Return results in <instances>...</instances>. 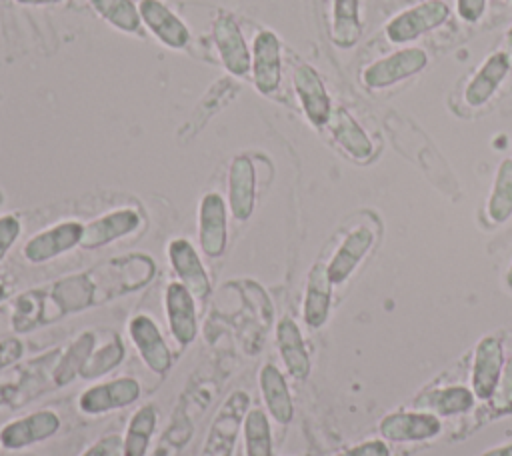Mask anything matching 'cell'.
I'll list each match as a JSON object with an SVG mask.
<instances>
[{
  "instance_id": "1",
  "label": "cell",
  "mask_w": 512,
  "mask_h": 456,
  "mask_svg": "<svg viewBox=\"0 0 512 456\" xmlns=\"http://www.w3.org/2000/svg\"><path fill=\"white\" fill-rule=\"evenodd\" d=\"M94 304H100L98 288L90 270H86L16 296L10 322L16 332H30Z\"/></svg>"
},
{
  "instance_id": "2",
  "label": "cell",
  "mask_w": 512,
  "mask_h": 456,
  "mask_svg": "<svg viewBox=\"0 0 512 456\" xmlns=\"http://www.w3.org/2000/svg\"><path fill=\"white\" fill-rule=\"evenodd\" d=\"M90 274L96 282L98 298L104 302L146 286L156 274V264L146 254H126L94 266Z\"/></svg>"
},
{
  "instance_id": "3",
  "label": "cell",
  "mask_w": 512,
  "mask_h": 456,
  "mask_svg": "<svg viewBox=\"0 0 512 456\" xmlns=\"http://www.w3.org/2000/svg\"><path fill=\"white\" fill-rule=\"evenodd\" d=\"M250 406V396L244 390L232 392L214 416L200 456H232L240 424Z\"/></svg>"
},
{
  "instance_id": "4",
  "label": "cell",
  "mask_w": 512,
  "mask_h": 456,
  "mask_svg": "<svg viewBox=\"0 0 512 456\" xmlns=\"http://www.w3.org/2000/svg\"><path fill=\"white\" fill-rule=\"evenodd\" d=\"M448 18H450V8L444 0H424L392 16L384 32L392 44H406L442 26Z\"/></svg>"
},
{
  "instance_id": "5",
  "label": "cell",
  "mask_w": 512,
  "mask_h": 456,
  "mask_svg": "<svg viewBox=\"0 0 512 456\" xmlns=\"http://www.w3.org/2000/svg\"><path fill=\"white\" fill-rule=\"evenodd\" d=\"M426 64L428 54L422 48H400L390 56L366 66L362 72V82L370 90H382L422 72Z\"/></svg>"
},
{
  "instance_id": "6",
  "label": "cell",
  "mask_w": 512,
  "mask_h": 456,
  "mask_svg": "<svg viewBox=\"0 0 512 456\" xmlns=\"http://www.w3.org/2000/svg\"><path fill=\"white\" fill-rule=\"evenodd\" d=\"M250 78L260 94H274L282 80V44L272 30H260L250 46Z\"/></svg>"
},
{
  "instance_id": "7",
  "label": "cell",
  "mask_w": 512,
  "mask_h": 456,
  "mask_svg": "<svg viewBox=\"0 0 512 456\" xmlns=\"http://www.w3.org/2000/svg\"><path fill=\"white\" fill-rule=\"evenodd\" d=\"M212 40L220 64L236 78L250 74V48L232 14H220L212 24Z\"/></svg>"
},
{
  "instance_id": "8",
  "label": "cell",
  "mask_w": 512,
  "mask_h": 456,
  "mask_svg": "<svg viewBox=\"0 0 512 456\" xmlns=\"http://www.w3.org/2000/svg\"><path fill=\"white\" fill-rule=\"evenodd\" d=\"M84 224L78 220H66L34 234L22 248V254L32 264L48 262L76 246H80Z\"/></svg>"
},
{
  "instance_id": "9",
  "label": "cell",
  "mask_w": 512,
  "mask_h": 456,
  "mask_svg": "<svg viewBox=\"0 0 512 456\" xmlns=\"http://www.w3.org/2000/svg\"><path fill=\"white\" fill-rule=\"evenodd\" d=\"M292 84L308 122L316 128L326 126L332 114V100L320 74L310 64H298L292 74Z\"/></svg>"
},
{
  "instance_id": "10",
  "label": "cell",
  "mask_w": 512,
  "mask_h": 456,
  "mask_svg": "<svg viewBox=\"0 0 512 456\" xmlns=\"http://www.w3.org/2000/svg\"><path fill=\"white\" fill-rule=\"evenodd\" d=\"M198 238H200V248L206 256L218 258L224 254L226 242H228L226 204L218 192H208L200 200Z\"/></svg>"
},
{
  "instance_id": "11",
  "label": "cell",
  "mask_w": 512,
  "mask_h": 456,
  "mask_svg": "<svg viewBox=\"0 0 512 456\" xmlns=\"http://www.w3.org/2000/svg\"><path fill=\"white\" fill-rule=\"evenodd\" d=\"M142 24L168 48L182 50L190 42V30L162 0H138Z\"/></svg>"
},
{
  "instance_id": "12",
  "label": "cell",
  "mask_w": 512,
  "mask_h": 456,
  "mask_svg": "<svg viewBox=\"0 0 512 456\" xmlns=\"http://www.w3.org/2000/svg\"><path fill=\"white\" fill-rule=\"evenodd\" d=\"M164 306L172 336L178 344L188 346L198 334L196 298L182 282H170L164 294Z\"/></svg>"
},
{
  "instance_id": "13",
  "label": "cell",
  "mask_w": 512,
  "mask_h": 456,
  "mask_svg": "<svg viewBox=\"0 0 512 456\" xmlns=\"http://www.w3.org/2000/svg\"><path fill=\"white\" fill-rule=\"evenodd\" d=\"M168 258L174 274L190 294L196 300H206L210 294V278L196 248L186 238H174L168 244Z\"/></svg>"
},
{
  "instance_id": "14",
  "label": "cell",
  "mask_w": 512,
  "mask_h": 456,
  "mask_svg": "<svg viewBox=\"0 0 512 456\" xmlns=\"http://www.w3.org/2000/svg\"><path fill=\"white\" fill-rule=\"evenodd\" d=\"M140 398V384L134 378H118L82 392L78 406L86 414H104L116 408L130 406Z\"/></svg>"
},
{
  "instance_id": "15",
  "label": "cell",
  "mask_w": 512,
  "mask_h": 456,
  "mask_svg": "<svg viewBox=\"0 0 512 456\" xmlns=\"http://www.w3.org/2000/svg\"><path fill=\"white\" fill-rule=\"evenodd\" d=\"M138 224H140V214L132 208H120V210L102 214L100 218H94L88 224H84L80 248L96 250L100 246H106L118 238L132 234L138 228Z\"/></svg>"
},
{
  "instance_id": "16",
  "label": "cell",
  "mask_w": 512,
  "mask_h": 456,
  "mask_svg": "<svg viewBox=\"0 0 512 456\" xmlns=\"http://www.w3.org/2000/svg\"><path fill=\"white\" fill-rule=\"evenodd\" d=\"M128 332H130V338L136 344L144 364L156 374H166L172 366V354H170V348L166 346L156 322L144 314H138L130 320Z\"/></svg>"
},
{
  "instance_id": "17",
  "label": "cell",
  "mask_w": 512,
  "mask_h": 456,
  "mask_svg": "<svg viewBox=\"0 0 512 456\" xmlns=\"http://www.w3.org/2000/svg\"><path fill=\"white\" fill-rule=\"evenodd\" d=\"M60 418L52 410H40L6 424L0 430V444L8 450H18L36 442H42L56 434Z\"/></svg>"
},
{
  "instance_id": "18",
  "label": "cell",
  "mask_w": 512,
  "mask_h": 456,
  "mask_svg": "<svg viewBox=\"0 0 512 456\" xmlns=\"http://www.w3.org/2000/svg\"><path fill=\"white\" fill-rule=\"evenodd\" d=\"M256 200V174L248 156H236L228 170V204L236 220L252 216Z\"/></svg>"
},
{
  "instance_id": "19",
  "label": "cell",
  "mask_w": 512,
  "mask_h": 456,
  "mask_svg": "<svg viewBox=\"0 0 512 456\" xmlns=\"http://www.w3.org/2000/svg\"><path fill=\"white\" fill-rule=\"evenodd\" d=\"M374 244V230L370 226L354 228L338 246L332 260L326 264L328 278L332 284H342L356 270L362 258L370 252Z\"/></svg>"
},
{
  "instance_id": "20",
  "label": "cell",
  "mask_w": 512,
  "mask_h": 456,
  "mask_svg": "<svg viewBox=\"0 0 512 456\" xmlns=\"http://www.w3.org/2000/svg\"><path fill=\"white\" fill-rule=\"evenodd\" d=\"M510 70V58L506 52H492L484 64L478 68V72L470 78L466 90H464V100L472 108L484 106L500 88L504 82L506 74Z\"/></svg>"
},
{
  "instance_id": "21",
  "label": "cell",
  "mask_w": 512,
  "mask_h": 456,
  "mask_svg": "<svg viewBox=\"0 0 512 456\" xmlns=\"http://www.w3.org/2000/svg\"><path fill=\"white\" fill-rule=\"evenodd\" d=\"M500 374H502V346L496 338L486 336L478 342L474 352V368H472L474 394L482 400H488L498 386Z\"/></svg>"
},
{
  "instance_id": "22",
  "label": "cell",
  "mask_w": 512,
  "mask_h": 456,
  "mask_svg": "<svg viewBox=\"0 0 512 456\" xmlns=\"http://www.w3.org/2000/svg\"><path fill=\"white\" fill-rule=\"evenodd\" d=\"M380 432L386 440L394 442L424 440L440 432V422L430 412H398L388 414L380 422Z\"/></svg>"
},
{
  "instance_id": "23",
  "label": "cell",
  "mask_w": 512,
  "mask_h": 456,
  "mask_svg": "<svg viewBox=\"0 0 512 456\" xmlns=\"http://www.w3.org/2000/svg\"><path fill=\"white\" fill-rule=\"evenodd\" d=\"M334 142L352 158L366 160L372 154V142L356 118L342 106L332 108L330 120L326 124Z\"/></svg>"
},
{
  "instance_id": "24",
  "label": "cell",
  "mask_w": 512,
  "mask_h": 456,
  "mask_svg": "<svg viewBox=\"0 0 512 456\" xmlns=\"http://www.w3.org/2000/svg\"><path fill=\"white\" fill-rule=\"evenodd\" d=\"M332 282L324 262H316L308 274L306 296H304V320L310 328H320L330 312Z\"/></svg>"
},
{
  "instance_id": "25",
  "label": "cell",
  "mask_w": 512,
  "mask_h": 456,
  "mask_svg": "<svg viewBox=\"0 0 512 456\" xmlns=\"http://www.w3.org/2000/svg\"><path fill=\"white\" fill-rule=\"evenodd\" d=\"M276 342H278V350L282 354V360H284L290 376L304 380L310 374V358H308V350L304 346L300 328L296 326L294 320L282 318L278 322Z\"/></svg>"
},
{
  "instance_id": "26",
  "label": "cell",
  "mask_w": 512,
  "mask_h": 456,
  "mask_svg": "<svg viewBox=\"0 0 512 456\" xmlns=\"http://www.w3.org/2000/svg\"><path fill=\"white\" fill-rule=\"evenodd\" d=\"M330 40L338 48H352L362 36L360 0H330Z\"/></svg>"
},
{
  "instance_id": "27",
  "label": "cell",
  "mask_w": 512,
  "mask_h": 456,
  "mask_svg": "<svg viewBox=\"0 0 512 456\" xmlns=\"http://www.w3.org/2000/svg\"><path fill=\"white\" fill-rule=\"evenodd\" d=\"M260 390L272 418L280 424H288L294 416V406L288 392V384L274 364H266L260 370Z\"/></svg>"
},
{
  "instance_id": "28",
  "label": "cell",
  "mask_w": 512,
  "mask_h": 456,
  "mask_svg": "<svg viewBox=\"0 0 512 456\" xmlns=\"http://www.w3.org/2000/svg\"><path fill=\"white\" fill-rule=\"evenodd\" d=\"M416 406L430 414L434 412L442 416H452L470 410L474 406V394L464 386H450L422 394L416 400Z\"/></svg>"
},
{
  "instance_id": "29",
  "label": "cell",
  "mask_w": 512,
  "mask_h": 456,
  "mask_svg": "<svg viewBox=\"0 0 512 456\" xmlns=\"http://www.w3.org/2000/svg\"><path fill=\"white\" fill-rule=\"evenodd\" d=\"M94 344L96 338L92 332H82L62 354V358L58 360L56 368H54V382L56 386H66L70 384L78 374H82L90 354L94 352Z\"/></svg>"
},
{
  "instance_id": "30",
  "label": "cell",
  "mask_w": 512,
  "mask_h": 456,
  "mask_svg": "<svg viewBox=\"0 0 512 456\" xmlns=\"http://www.w3.org/2000/svg\"><path fill=\"white\" fill-rule=\"evenodd\" d=\"M158 422V412L154 406L146 404L142 406L132 418L126 428L124 436V446H122V456H146L150 438L156 430Z\"/></svg>"
},
{
  "instance_id": "31",
  "label": "cell",
  "mask_w": 512,
  "mask_h": 456,
  "mask_svg": "<svg viewBox=\"0 0 512 456\" xmlns=\"http://www.w3.org/2000/svg\"><path fill=\"white\" fill-rule=\"evenodd\" d=\"M486 210L490 220L496 224H502L512 216V158H504L500 162Z\"/></svg>"
},
{
  "instance_id": "32",
  "label": "cell",
  "mask_w": 512,
  "mask_h": 456,
  "mask_svg": "<svg viewBox=\"0 0 512 456\" xmlns=\"http://www.w3.org/2000/svg\"><path fill=\"white\" fill-rule=\"evenodd\" d=\"M92 8L116 30L136 34L142 26L138 4L132 0H90Z\"/></svg>"
},
{
  "instance_id": "33",
  "label": "cell",
  "mask_w": 512,
  "mask_h": 456,
  "mask_svg": "<svg viewBox=\"0 0 512 456\" xmlns=\"http://www.w3.org/2000/svg\"><path fill=\"white\" fill-rule=\"evenodd\" d=\"M244 440L248 456H272V432L266 414L260 408L248 410L244 416Z\"/></svg>"
},
{
  "instance_id": "34",
  "label": "cell",
  "mask_w": 512,
  "mask_h": 456,
  "mask_svg": "<svg viewBox=\"0 0 512 456\" xmlns=\"http://www.w3.org/2000/svg\"><path fill=\"white\" fill-rule=\"evenodd\" d=\"M124 358V344L116 334H110V342H106L102 348L94 350L82 370V378L92 380L98 378L110 370H114Z\"/></svg>"
},
{
  "instance_id": "35",
  "label": "cell",
  "mask_w": 512,
  "mask_h": 456,
  "mask_svg": "<svg viewBox=\"0 0 512 456\" xmlns=\"http://www.w3.org/2000/svg\"><path fill=\"white\" fill-rule=\"evenodd\" d=\"M190 434H192V426H190L188 420L186 422L184 420L182 422H174L170 426V430L164 432L160 444L156 446L154 456H174L188 442Z\"/></svg>"
},
{
  "instance_id": "36",
  "label": "cell",
  "mask_w": 512,
  "mask_h": 456,
  "mask_svg": "<svg viewBox=\"0 0 512 456\" xmlns=\"http://www.w3.org/2000/svg\"><path fill=\"white\" fill-rule=\"evenodd\" d=\"M490 400H492V408L496 412L510 410V406H512V356L506 360L500 380H498V386H496L494 394L490 396Z\"/></svg>"
},
{
  "instance_id": "37",
  "label": "cell",
  "mask_w": 512,
  "mask_h": 456,
  "mask_svg": "<svg viewBox=\"0 0 512 456\" xmlns=\"http://www.w3.org/2000/svg\"><path fill=\"white\" fill-rule=\"evenodd\" d=\"M20 220L14 214L0 216V262L6 256V252L12 248L16 238L20 236Z\"/></svg>"
},
{
  "instance_id": "38",
  "label": "cell",
  "mask_w": 512,
  "mask_h": 456,
  "mask_svg": "<svg viewBox=\"0 0 512 456\" xmlns=\"http://www.w3.org/2000/svg\"><path fill=\"white\" fill-rule=\"evenodd\" d=\"M122 446L124 438H120L118 434H108L92 444L82 456H122Z\"/></svg>"
},
{
  "instance_id": "39",
  "label": "cell",
  "mask_w": 512,
  "mask_h": 456,
  "mask_svg": "<svg viewBox=\"0 0 512 456\" xmlns=\"http://www.w3.org/2000/svg\"><path fill=\"white\" fill-rule=\"evenodd\" d=\"M486 10V0H456V12L464 22H478Z\"/></svg>"
},
{
  "instance_id": "40",
  "label": "cell",
  "mask_w": 512,
  "mask_h": 456,
  "mask_svg": "<svg viewBox=\"0 0 512 456\" xmlns=\"http://www.w3.org/2000/svg\"><path fill=\"white\" fill-rule=\"evenodd\" d=\"M24 348L16 338H6L0 342V370L6 368L8 364L16 362L22 356Z\"/></svg>"
},
{
  "instance_id": "41",
  "label": "cell",
  "mask_w": 512,
  "mask_h": 456,
  "mask_svg": "<svg viewBox=\"0 0 512 456\" xmlns=\"http://www.w3.org/2000/svg\"><path fill=\"white\" fill-rule=\"evenodd\" d=\"M338 456H388V448L384 442L380 440H372V442H366V444H360L352 450H346Z\"/></svg>"
},
{
  "instance_id": "42",
  "label": "cell",
  "mask_w": 512,
  "mask_h": 456,
  "mask_svg": "<svg viewBox=\"0 0 512 456\" xmlns=\"http://www.w3.org/2000/svg\"><path fill=\"white\" fill-rule=\"evenodd\" d=\"M20 394V386L16 384H0V406H8V404H14L16 398Z\"/></svg>"
},
{
  "instance_id": "43",
  "label": "cell",
  "mask_w": 512,
  "mask_h": 456,
  "mask_svg": "<svg viewBox=\"0 0 512 456\" xmlns=\"http://www.w3.org/2000/svg\"><path fill=\"white\" fill-rule=\"evenodd\" d=\"M18 4H26V6H44V4H60L64 0H14Z\"/></svg>"
},
{
  "instance_id": "44",
  "label": "cell",
  "mask_w": 512,
  "mask_h": 456,
  "mask_svg": "<svg viewBox=\"0 0 512 456\" xmlns=\"http://www.w3.org/2000/svg\"><path fill=\"white\" fill-rule=\"evenodd\" d=\"M484 456H512V446H504V448H498V450L486 452Z\"/></svg>"
},
{
  "instance_id": "45",
  "label": "cell",
  "mask_w": 512,
  "mask_h": 456,
  "mask_svg": "<svg viewBox=\"0 0 512 456\" xmlns=\"http://www.w3.org/2000/svg\"><path fill=\"white\" fill-rule=\"evenodd\" d=\"M506 286L512 290V266H510L508 272H506Z\"/></svg>"
},
{
  "instance_id": "46",
  "label": "cell",
  "mask_w": 512,
  "mask_h": 456,
  "mask_svg": "<svg viewBox=\"0 0 512 456\" xmlns=\"http://www.w3.org/2000/svg\"><path fill=\"white\" fill-rule=\"evenodd\" d=\"M6 296H8V290H6V286L0 282V302H2Z\"/></svg>"
},
{
  "instance_id": "47",
  "label": "cell",
  "mask_w": 512,
  "mask_h": 456,
  "mask_svg": "<svg viewBox=\"0 0 512 456\" xmlns=\"http://www.w3.org/2000/svg\"><path fill=\"white\" fill-rule=\"evenodd\" d=\"M508 42L512 44V26H510V30H508Z\"/></svg>"
},
{
  "instance_id": "48",
  "label": "cell",
  "mask_w": 512,
  "mask_h": 456,
  "mask_svg": "<svg viewBox=\"0 0 512 456\" xmlns=\"http://www.w3.org/2000/svg\"><path fill=\"white\" fill-rule=\"evenodd\" d=\"M2 200H4V194H2V190H0V204H2Z\"/></svg>"
}]
</instances>
